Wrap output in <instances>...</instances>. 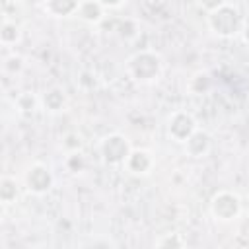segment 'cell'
Listing matches in <instances>:
<instances>
[{"mask_svg": "<svg viewBox=\"0 0 249 249\" xmlns=\"http://www.w3.org/2000/svg\"><path fill=\"white\" fill-rule=\"evenodd\" d=\"M161 68H163V62H161V56L154 51H138L134 53L126 64H124V72L126 76L136 82V84H152L160 78L161 74Z\"/></svg>", "mask_w": 249, "mask_h": 249, "instance_id": "obj_1", "label": "cell"}, {"mask_svg": "<svg viewBox=\"0 0 249 249\" xmlns=\"http://www.w3.org/2000/svg\"><path fill=\"white\" fill-rule=\"evenodd\" d=\"M208 27L218 37H226V39L233 37V35L241 33V16L233 6L224 4L218 10L208 14Z\"/></svg>", "mask_w": 249, "mask_h": 249, "instance_id": "obj_2", "label": "cell"}, {"mask_svg": "<svg viewBox=\"0 0 249 249\" xmlns=\"http://www.w3.org/2000/svg\"><path fill=\"white\" fill-rule=\"evenodd\" d=\"M128 154H130V144L126 136L119 132L107 134L99 142V156L107 165H123Z\"/></svg>", "mask_w": 249, "mask_h": 249, "instance_id": "obj_3", "label": "cell"}, {"mask_svg": "<svg viewBox=\"0 0 249 249\" xmlns=\"http://www.w3.org/2000/svg\"><path fill=\"white\" fill-rule=\"evenodd\" d=\"M241 212V200L231 191H220L210 200V214L218 222H231Z\"/></svg>", "mask_w": 249, "mask_h": 249, "instance_id": "obj_4", "label": "cell"}, {"mask_svg": "<svg viewBox=\"0 0 249 249\" xmlns=\"http://www.w3.org/2000/svg\"><path fill=\"white\" fill-rule=\"evenodd\" d=\"M198 128L195 117L187 111H173L167 119V136L173 140V142H179V144H185L187 138Z\"/></svg>", "mask_w": 249, "mask_h": 249, "instance_id": "obj_5", "label": "cell"}, {"mask_svg": "<svg viewBox=\"0 0 249 249\" xmlns=\"http://www.w3.org/2000/svg\"><path fill=\"white\" fill-rule=\"evenodd\" d=\"M53 183H54L53 171L45 163H33L25 171V187L33 195H45V193H49L51 187H53Z\"/></svg>", "mask_w": 249, "mask_h": 249, "instance_id": "obj_6", "label": "cell"}, {"mask_svg": "<svg viewBox=\"0 0 249 249\" xmlns=\"http://www.w3.org/2000/svg\"><path fill=\"white\" fill-rule=\"evenodd\" d=\"M154 156L144 150V148H136V150H130V154L126 156L124 160V169L132 175H148L152 169H154Z\"/></svg>", "mask_w": 249, "mask_h": 249, "instance_id": "obj_7", "label": "cell"}, {"mask_svg": "<svg viewBox=\"0 0 249 249\" xmlns=\"http://www.w3.org/2000/svg\"><path fill=\"white\" fill-rule=\"evenodd\" d=\"M210 146H212V140H210V134L202 128H196L185 142V152L191 156V158H204L208 152H210Z\"/></svg>", "mask_w": 249, "mask_h": 249, "instance_id": "obj_8", "label": "cell"}, {"mask_svg": "<svg viewBox=\"0 0 249 249\" xmlns=\"http://www.w3.org/2000/svg\"><path fill=\"white\" fill-rule=\"evenodd\" d=\"M82 0H43V10L53 18H68L78 12Z\"/></svg>", "mask_w": 249, "mask_h": 249, "instance_id": "obj_9", "label": "cell"}, {"mask_svg": "<svg viewBox=\"0 0 249 249\" xmlns=\"http://www.w3.org/2000/svg\"><path fill=\"white\" fill-rule=\"evenodd\" d=\"M103 12H105V8L97 0H82L76 16H80V19H84L88 23H99L103 19Z\"/></svg>", "mask_w": 249, "mask_h": 249, "instance_id": "obj_10", "label": "cell"}, {"mask_svg": "<svg viewBox=\"0 0 249 249\" xmlns=\"http://www.w3.org/2000/svg\"><path fill=\"white\" fill-rule=\"evenodd\" d=\"M64 103H66V95H64V91L58 89V88H53V89H49V91L43 95V105H45V109L51 111V113L60 111V109L64 107Z\"/></svg>", "mask_w": 249, "mask_h": 249, "instance_id": "obj_11", "label": "cell"}, {"mask_svg": "<svg viewBox=\"0 0 249 249\" xmlns=\"http://www.w3.org/2000/svg\"><path fill=\"white\" fill-rule=\"evenodd\" d=\"M212 88V80L208 76V72H196L191 80H189V89L195 95H202Z\"/></svg>", "mask_w": 249, "mask_h": 249, "instance_id": "obj_12", "label": "cell"}, {"mask_svg": "<svg viewBox=\"0 0 249 249\" xmlns=\"http://www.w3.org/2000/svg\"><path fill=\"white\" fill-rule=\"evenodd\" d=\"M16 196H18V185H16V179L4 175V177L0 179V200H2V204H10V202H14Z\"/></svg>", "mask_w": 249, "mask_h": 249, "instance_id": "obj_13", "label": "cell"}, {"mask_svg": "<svg viewBox=\"0 0 249 249\" xmlns=\"http://www.w3.org/2000/svg\"><path fill=\"white\" fill-rule=\"evenodd\" d=\"M0 41L2 45L10 47V45H16L19 41V27L14 23V21H4L2 23V29H0Z\"/></svg>", "mask_w": 249, "mask_h": 249, "instance_id": "obj_14", "label": "cell"}, {"mask_svg": "<svg viewBox=\"0 0 249 249\" xmlns=\"http://www.w3.org/2000/svg\"><path fill=\"white\" fill-rule=\"evenodd\" d=\"M37 103H39V101H37V97H35L31 91H23V93H19L18 99H16V107H18V111L23 113V115L35 113Z\"/></svg>", "mask_w": 249, "mask_h": 249, "instance_id": "obj_15", "label": "cell"}, {"mask_svg": "<svg viewBox=\"0 0 249 249\" xmlns=\"http://www.w3.org/2000/svg\"><path fill=\"white\" fill-rule=\"evenodd\" d=\"M154 245L156 247H161V249H167V247H185L187 241L181 237V233H163L161 237L156 239Z\"/></svg>", "mask_w": 249, "mask_h": 249, "instance_id": "obj_16", "label": "cell"}, {"mask_svg": "<svg viewBox=\"0 0 249 249\" xmlns=\"http://www.w3.org/2000/svg\"><path fill=\"white\" fill-rule=\"evenodd\" d=\"M62 148L66 150V154L80 152V148H82V136L78 132H66L64 138H62Z\"/></svg>", "mask_w": 249, "mask_h": 249, "instance_id": "obj_17", "label": "cell"}, {"mask_svg": "<svg viewBox=\"0 0 249 249\" xmlns=\"http://www.w3.org/2000/svg\"><path fill=\"white\" fill-rule=\"evenodd\" d=\"M86 161H84V156L82 152H72V154H66V169L72 171V173H80L84 169Z\"/></svg>", "mask_w": 249, "mask_h": 249, "instance_id": "obj_18", "label": "cell"}, {"mask_svg": "<svg viewBox=\"0 0 249 249\" xmlns=\"http://www.w3.org/2000/svg\"><path fill=\"white\" fill-rule=\"evenodd\" d=\"M196 4L206 12V14H210V12H214V10H218L220 6H224V4H228L226 0H196Z\"/></svg>", "mask_w": 249, "mask_h": 249, "instance_id": "obj_19", "label": "cell"}, {"mask_svg": "<svg viewBox=\"0 0 249 249\" xmlns=\"http://www.w3.org/2000/svg\"><path fill=\"white\" fill-rule=\"evenodd\" d=\"M97 2L107 10V8H121L126 0H97Z\"/></svg>", "mask_w": 249, "mask_h": 249, "instance_id": "obj_20", "label": "cell"}, {"mask_svg": "<svg viewBox=\"0 0 249 249\" xmlns=\"http://www.w3.org/2000/svg\"><path fill=\"white\" fill-rule=\"evenodd\" d=\"M243 39H245V43L249 45V27H247V29H243Z\"/></svg>", "mask_w": 249, "mask_h": 249, "instance_id": "obj_21", "label": "cell"}]
</instances>
